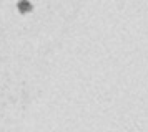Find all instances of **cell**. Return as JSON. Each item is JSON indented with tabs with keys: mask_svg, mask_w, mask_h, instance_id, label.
Here are the masks:
<instances>
[{
	"mask_svg": "<svg viewBox=\"0 0 148 132\" xmlns=\"http://www.w3.org/2000/svg\"><path fill=\"white\" fill-rule=\"evenodd\" d=\"M17 8H18L20 13H30L32 10H34V5H32L28 0H20V2L17 3Z\"/></svg>",
	"mask_w": 148,
	"mask_h": 132,
	"instance_id": "6da1fadb",
	"label": "cell"
}]
</instances>
